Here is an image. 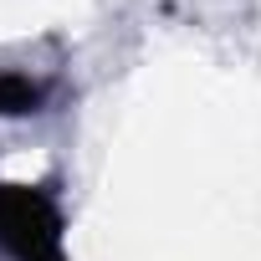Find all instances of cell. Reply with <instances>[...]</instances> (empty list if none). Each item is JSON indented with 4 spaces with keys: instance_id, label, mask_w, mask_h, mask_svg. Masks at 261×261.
<instances>
[{
    "instance_id": "7a4b0ae2",
    "label": "cell",
    "mask_w": 261,
    "mask_h": 261,
    "mask_svg": "<svg viewBox=\"0 0 261 261\" xmlns=\"http://www.w3.org/2000/svg\"><path fill=\"white\" fill-rule=\"evenodd\" d=\"M41 102V87L21 72H0V118H21V113H36Z\"/></svg>"
},
{
    "instance_id": "6da1fadb",
    "label": "cell",
    "mask_w": 261,
    "mask_h": 261,
    "mask_svg": "<svg viewBox=\"0 0 261 261\" xmlns=\"http://www.w3.org/2000/svg\"><path fill=\"white\" fill-rule=\"evenodd\" d=\"M0 251L16 261H62V210L41 185H0Z\"/></svg>"
}]
</instances>
